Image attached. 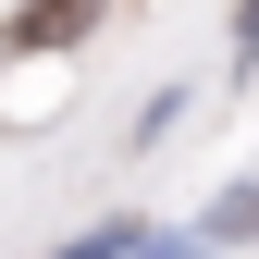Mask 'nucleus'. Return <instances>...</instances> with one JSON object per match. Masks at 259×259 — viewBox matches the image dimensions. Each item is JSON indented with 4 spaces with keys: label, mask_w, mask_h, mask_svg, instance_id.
<instances>
[{
    "label": "nucleus",
    "mask_w": 259,
    "mask_h": 259,
    "mask_svg": "<svg viewBox=\"0 0 259 259\" xmlns=\"http://www.w3.org/2000/svg\"><path fill=\"white\" fill-rule=\"evenodd\" d=\"M210 235H259V185H235V198L210 210Z\"/></svg>",
    "instance_id": "obj_2"
},
{
    "label": "nucleus",
    "mask_w": 259,
    "mask_h": 259,
    "mask_svg": "<svg viewBox=\"0 0 259 259\" xmlns=\"http://www.w3.org/2000/svg\"><path fill=\"white\" fill-rule=\"evenodd\" d=\"M148 259H198V247H148Z\"/></svg>",
    "instance_id": "obj_3"
},
{
    "label": "nucleus",
    "mask_w": 259,
    "mask_h": 259,
    "mask_svg": "<svg viewBox=\"0 0 259 259\" xmlns=\"http://www.w3.org/2000/svg\"><path fill=\"white\" fill-rule=\"evenodd\" d=\"M160 235H148V222H99V235H87V247H62V259H148Z\"/></svg>",
    "instance_id": "obj_1"
}]
</instances>
